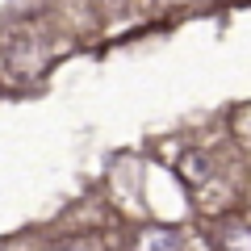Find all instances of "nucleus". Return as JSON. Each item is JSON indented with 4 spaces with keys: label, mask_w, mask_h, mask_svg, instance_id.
I'll return each instance as SVG.
<instances>
[{
    "label": "nucleus",
    "mask_w": 251,
    "mask_h": 251,
    "mask_svg": "<svg viewBox=\"0 0 251 251\" xmlns=\"http://www.w3.org/2000/svg\"><path fill=\"white\" fill-rule=\"evenodd\" d=\"M180 172H188V180H205V176H209V168H205V159H201V155L180 159Z\"/></svg>",
    "instance_id": "1"
}]
</instances>
